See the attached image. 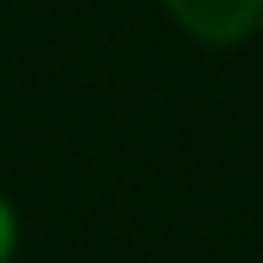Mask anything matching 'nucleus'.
<instances>
[{
    "instance_id": "nucleus-2",
    "label": "nucleus",
    "mask_w": 263,
    "mask_h": 263,
    "mask_svg": "<svg viewBox=\"0 0 263 263\" xmlns=\"http://www.w3.org/2000/svg\"><path fill=\"white\" fill-rule=\"evenodd\" d=\"M11 253H16V215L0 199V263H11Z\"/></svg>"
},
{
    "instance_id": "nucleus-1",
    "label": "nucleus",
    "mask_w": 263,
    "mask_h": 263,
    "mask_svg": "<svg viewBox=\"0 0 263 263\" xmlns=\"http://www.w3.org/2000/svg\"><path fill=\"white\" fill-rule=\"evenodd\" d=\"M166 16L210 49H236L263 27V0H161Z\"/></svg>"
}]
</instances>
